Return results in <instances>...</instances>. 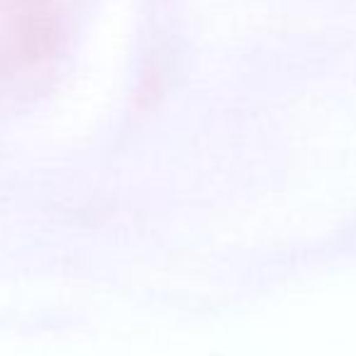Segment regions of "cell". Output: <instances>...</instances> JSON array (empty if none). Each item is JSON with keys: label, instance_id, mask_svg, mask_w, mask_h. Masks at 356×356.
I'll return each instance as SVG.
<instances>
[{"label": "cell", "instance_id": "1", "mask_svg": "<svg viewBox=\"0 0 356 356\" xmlns=\"http://www.w3.org/2000/svg\"><path fill=\"white\" fill-rule=\"evenodd\" d=\"M56 40L59 17L51 0H0V71L40 64Z\"/></svg>", "mask_w": 356, "mask_h": 356}]
</instances>
